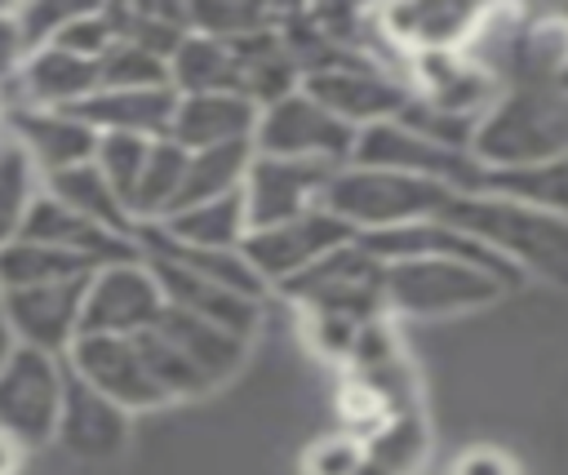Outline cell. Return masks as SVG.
I'll return each instance as SVG.
<instances>
[{"mask_svg": "<svg viewBox=\"0 0 568 475\" xmlns=\"http://www.w3.org/2000/svg\"><path fill=\"white\" fill-rule=\"evenodd\" d=\"M435 222L457 226L462 235L493 249L501 262H510L519 275H541L555 284H568V218L515 204L506 195L470 191L448 195L435 213Z\"/></svg>", "mask_w": 568, "mask_h": 475, "instance_id": "6da1fadb", "label": "cell"}, {"mask_svg": "<svg viewBox=\"0 0 568 475\" xmlns=\"http://www.w3.org/2000/svg\"><path fill=\"white\" fill-rule=\"evenodd\" d=\"M470 155L488 173L506 169H532L546 160L568 155V120L555 102H546L537 89H501L497 102L479 115Z\"/></svg>", "mask_w": 568, "mask_h": 475, "instance_id": "7a4b0ae2", "label": "cell"}, {"mask_svg": "<svg viewBox=\"0 0 568 475\" xmlns=\"http://www.w3.org/2000/svg\"><path fill=\"white\" fill-rule=\"evenodd\" d=\"M448 186L404 178L390 169H364V164H342L324 191V209L346 222L355 235H377L413 222H430L439 204L448 200Z\"/></svg>", "mask_w": 568, "mask_h": 475, "instance_id": "3957f363", "label": "cell"}, {"mask_svg": "<svg viewBox=\"0 0 568 475\" xmlns=\"http://www.w3.org/2000/svg\"><path fill=\"white\" fill-rule=\"evenodd\" d=\"M382 293H386V311L439 320L497 302L506 284L457 257H404V262H386Z\"/></svg>", "mask_w": 568, "mask_h": 475, "instance_id": "277c9868", "label": "cell"}, {"mask_svg": "<svg viewBox=\"0 0 568 475\" xmlns=\"http://www.w3.org/2000/svg\"><path fill=\"white\" fill-rule=\"evenodd\" d=\"M382 280H386V262H377L359 240H351V244L324 253L315 266H306L288 284H280V293L288 302H297L302 311L368 324V320H382V311H386Z\"/></svg>", "mask_w": 568, "mask_h": 475, "instance_id": "5b68a950", "label": "cell"}, {"mask_svg": "<svg viewBox=\"0 0 568 475\" xmlns=\"http://www.w3.org/2000/svg\"><path fill=\"white\" fill-rule=\"evenodd\" d=\"M302 93L315 98L328 115H337L346 129H368L382 120H395L408 107V80L382 62L368 58H333L302 75Z\"/></svg>", "mask_w": 568, "mask_h": 475, "instance_id": "8992f818", "label": "cell"}, {"mask_svg": "<svg viewBox=\"0 0 568 475\" xmlns=\"http://www.w3.org/2000/svg\"><path fill=\"white\" fill-rule=\"evenodd\" d=\"M351 164L390 169V173H404V178H422V182L448 186L457 195L479 191V173H484L470 151L430 142V138H422L417 129H408L399 120H382V124L359 129L355 133V151H351Z\"/></svg>", "mask_w": 568, "mask_h": 475, "instance_id": "52a82bcc", "label": "cell"}, {"mask_svg": "<svg viewBox=\"0 0 568 475\" xmlns=\"http://www.w3.org/2000/svg\"><path fill=\"white\" fill-rule=\"evenodd\" d=\"M62 382H67L62 360L18 346L0 368V435H9L22 453L53 444Z\"/></svg>", "mask_w": 568, "mask_h": 475, "instance_id": "ba28073f", "label": "cell"}, {"mask_svg": "<svg viewBox=\"0 0 568 475\" xmlns=\"http://www.w3.org/2000/svg\"><path fill=\"white\" fill-rule=\"evenodd\" d=\"M253 151L257 155H280V160H311V164H351L355 151V129H346L337 115H328L315 98L302 89L262 107L257 129H253Z\"/></svg>", "mask_w": 568, "mask_h": 475, "instance_id": "9c48e42d", "label": "cell"}, {"mask_svg": "<svg viewBox=\"0 0 568 475\" xmlns=\"http://www.w3.org/2000/svg\"><path fill=\"white\" fill-rule=\"evenodd\" d=\"M164 311L160 284L142 257L98 266L80 306V337H138Z\"/></svg>", "mask_w": 568, "mask_h": 475, "instance_id": "30bf717a", "label": "cell"}, {"mask_svg": "<svg viewBox=\"0 0 568 475\" xmlns=\"http://www.w3.org/2000/svg\"><path fill=\"white\" fill-rule=\"evenodd\" d=\"M351 240H355V231L346 222H337L320 204V209H306V213H297L288 222L248 231L244 244H240V253H244V262L253 266V275L262 284H275L280 289L293 275H302L306 266H315L324 253H333V249H342Z\"/></svg>", "mask_w": 568, "mask_h": 475, "instance_id": "8fae6325", "label": "cell"}, {"mask_svg": "<svg viewBox=\"0 0 568 475\" xmlns=\"http://www.w3.org/2000/svg\"><path fill=\"white\" fill-rule=\"evenodd\" d=\"M129 417L115 400H106L102 391H93L89 382H80L67 368L62 382V404H58V426H53V444L84 466H106L129 448Z\"/></svg>", "mask_w": 568, "mask_h": 475, "instance_id": "7c38bea8", "label": "cell"}, {"mask_svg": "<svg viewBox=\"0 0 568 475\" xmlns=\"http://www.w3.org/2000/svg\"><path fill=\"white\" fill-rule=\"evenodd\" d=\"M333 164H311V160H280V155H257L244 173V213H248V231L257 226H275L288 222L306 209L324 204V191L333 182Z\"/></svg>", "mask_w": 568, "mask_h": 475, "instance_id": "4fadbf2b", "label": "cell"}, {"mask_svg": "<svg viewBox=\"0 0 568 475\" xmlns=\"http://www.w3.org/2000/svg\"><path fill=\"white\" fill-rule=\"evenodd\" d=\"M89 275L80 280H58V284H36V289H0L4 293V315L18 337V346L44 351L53 360H67V351L80 337V306H84Z\"/></svg>", "mask_w": 568, "mask_h": 475, "instance_id": "5bb4252c", "label": "cell"}, {"mask_svg": "<svg viewBox=\"0 0 568 475\" xmlns=\"http://www.w3.org/2000/svg\"><path fill=\"white\" fill-rule=\"evenodd\" d=\"M80 382H89L93 391H102L106 400H115L124 413H142V408H160L164 395L146 373V360L138 351L133 337H75V346L62 360Z\"/></svg>", "mask_w": 568, "mask_h": 475, "instance_id": "9a60e30c", "label": "cell"}, {"mask_svg": "<svg viewBox=\"0 0 568 475\" xmlns=\"http://www.w3.org/2000/svg\"><path fill=\"white\" fill-rule=\"evenodd\" d=\"M89 93H98V62L75 58L58 44H44L36 53H27V62L18 67L13 80L0 84V107L9 111H71L80 107Z\"/></svg>", "mask_w": 568, "mask_h": 475, "instance_id": "2e32d148", "label": "cell"}, {"mask_svg": "<svg viewBox=\"0 0 568 475\" xmlns=\"http://www.w3.org/2000/svg\"><path fill=\"white\" fill-rule=\"evenodd\" d=\"M475 4H453V0H417V4H390L377 9V27L386 44L408 62L417 53H457L470 44L479 27Z\"/></svg>", "mask_w": 568, "mask_h": 475, "instance_id": "e0dca14e", "label": "cell"}, {"mask_svg": "<svg viewBox=\"0 0 568 475\" xmlns=\"http://www.w3.org/2000/svg\"><path fill=\"white\" fill-rule=\"evenodd\" d=\"M404 80H408V93L417 102L439 107V111H453V115H475V120L506 89L497 75H488L462 49L457 53H417V58H408V75Z\"/></svg>", "mask_w": 568, "mask_h": 475, "instance_id": "ac0fdd59", "label": "cell"}, {"mask_svg": "<svg viewBox=\"0 0 568 475\" xmlns=\"http://www.w3.org/2000/svg\"><path fill=\"white\" fill-rule=\"evenodd\" d=\"M4 138L36 164L40 178L75 169V164H89L93 146H98V133L80 115H71V111H40V107L9 111Z\"/></svg>", "mask_w": 568, "mask_h": 475, "instance_id": "d6986e66", "label": "cell"}, {"mask_svg": "<svg viewBox=\"0 0 568 475\" xmlns=\"http://www.w3.org/2000/svg\"><path fill=\"white\" fill-rule=\"evenodd\" d=\"M18 240H31V244H49V249H62L80 262H89L93 271L98 266H111V262H129L138 257V244L129 235H115V231H102L98 222L62 209L58 200H49L44 191H36L31 209H27V222H22V235Z\"/></svg>", "mask_w": 568, "mask_h": 475, "instance_id": "ffe728a7", "label": "cell"}, {"mask_svg": "<svg viewBox=\"0 0 568 475\" xmlns=\"http://www.w3.org/2000/svg\"><path fill=\"white\" fill-rule=\"evenodd\" d=\"M142 262L151 266L164 306L200 315V320H209V324H217V329H226V333H235L244 342L253 337V329H257V302L253 297H240V293H231L222 284H209V280H200V275H191V271H182V266H173L164 257H142Z\"/></svg>", "mask_w": 568, "mask_h": 475, "instance_id": "44dd1931", "label": "cell"}, {"mask_svg": "<svg viewBox=\"0 0 568 475\" xmlns=\"http://www.w3.org/2000/svg\"><path fill=\"white\" fill-rule=\"evenodd\" d=\"M173 107H178L173 89H98L80 107H71V115H80L93 133H129L160 142L169 138Z\"/></svg>", "mask_w": 568, "mask_h": 475, "instance_id": "7402d4cb", "label": "cell"}, {"mask_svg": "<svg viewBox=\"0 0 568 475\" xmlns=\"http://www.w3.org/2000/svg\"><path fill=\"white\" fill-rule=\"evenodd\" d=\"M257 129V107L240 93H195L178 98L169 142L182 151H209V146H231V142H253Z\"/></svg>", "mask_w": 568, "mask_h": 475, "instance_id": "603a6c76", "label": "cell"}, {"mask_svg": "<svg viewBox=\"0 0 568 475\" xmlns=\"http://www.w3.org/2000/svg\"><path fill=\"white\" fill-rule=\"evenodd\" d=\"M151 329L200 373V382H204L209 391L222 386V382L244 364V351H248L244 337H235V333H226V329H217V324H209V320H200V315L173 311V306H164Z\"/></svg>", "mask_w": 568, "mask_h": 475, "instance_id": "cb8c5ba5", "label": "cell"}, {"mask_svg": "<svg viewBox=\"0 0 568 475\" xmlns=\"http://www.w3.org/2000/svg\"><path fill=\"white\" fill-rule=\"evenodd\" d=\"M226 44H231V53H235L240 98H248L257 111L302 89V71H297L293 53L284 49V40L275 36V22L262 27V31H253V36L226 40Z\"/></svg>", "mask_w": 568, "mask_h": 475, "instance_id": "d4e9b609", "label": "cell"}, {"mask_svg": "<svg viewBox=\"0 0 568 475\" xmlns=\"http://www.w3.org/2000/svg\"><path fill=\"white\" fill-rule=\"evenodd\" d=\"M40 191L49 200H58L62 209L98 222L102 231H115V235H129L133 240V218L124 209V200L115 195V186L98 173V164H75V169H62V173H49L40 178Z\"/></svg>", "mask_w": 568, "mask_h": 475, "instance_id": "484cf974", "label": "cell"}, {"mask_svg": "<svg viewBox=\"0 0 568 475\" xmlns=\"http://www.w3.org/2000/svg\"><path fill=\"white\" fill-rule=\"evenodd\" d=\"M160 226L169 240L178 244H191V249H222V253H235L248 235V213H244V195L231 191V195H217V200H204V204H191L182 213H169L164 222H151Z\"/></svg>", "mask_w": 568, "mask_h": 475, "instance_id": "4316f807", "label": "cell"}, {"mask_svg": "<svg viewBox=\"0 0 568 475\" xmlns=\"http://www.w3.org/2000/svg\"><path fill=\"white\" fill-rule=\"evenodd\" d=\"M169 89L178 98H195V93H240V75H235V53L226 40L213 36H195L186 31V40L173 49L169 58Z\"/></svg>", "mask_w": 568, "mask_h": 475, "instance_id": "83f0119b", "label": "cell"}, {"mask_svg": "<svg viewBox=\"0 0 568 475\" xmlns=\"http://www.w3.org/2000/svg\"><path fill=\"white\" fill-rule=\"evenodd\" d=\"M253 164V142H231V146H209V151H186V173H182V191L173 213L231 195L244 186V173Z\"/></svg>", "mask_w": 568, "mask_h": 475, "instance_id": "f1b7e54d", "label": "cell"}, {"mask_svg": "<svg viewBox=\"0 0 568 475\" xmlns=\"http://www.w3.org/2000/svg\"><path fill=\"white\" fill-rule=\"evenodd\" d=\"M182 173H186V151L169 138L151 142L146 151V164L138 173V186L129 195V218L133 226H151V222H164L178 204V191H182Z\"/></svg>", "mask_w": 568, "mask_h": 475, "instance_id": "f546056e", "label": "cell"}, {"mask_svg": "<svg viewBox=\"0 0 568 475\" xmlns=\"http://www.w3.org/2000/svg\"><path fill=\"white\" fill-rule=\"evenodd\" d=\"M426 422L417 408L408 413H395L382 431H373L364 439V462L355 475H417L422 462H426Z\"/></svg>", "mask_w": 568, "mask_h": 475, "instance_id": "4dcf8cb0", "label": "cell"}, {"mask_svg": "<svg viewBox=\"0 0 568 475\" xmlns=\"http://www.w3.org/2000/svg\"><path fill=\"white\" fill-rule=\"evenodd\" d=\"M479 191L488 195H506L515 204L568 218V155L532 164V169H506V173H479Z\"/></svg>", "mask_w": 568, "mask_h": 475, "instance_id": "1f68e13d", "label": "cell"}, {"mask_svg": "<svg viewBox=\"0 0 568 475\" xmlns=\"http://www.w3.org/2000/svg\"><path fill=\"white\" fill-rule=\"evenodd\" d=\"M93 275L89 262L49 249V244H31V240H13L9 249H0V289H36V284H58V280H80Z\"/></svg>", "mask_w": 568, "mask_h": 475, "instance_id": "d6a6232c", "label": "cell"}, {"mask_svg": "<svg viewBox=\"0 0 568 475\" xmlns=\"http://www.w3.org/2000/svg\"><path fill=\"white\" fill-rule=\"evenodd\" d=\"M36 191H40L36 164L0 133V249H9L22 235V222H27Z\"/></svg>", "mask_w": 568, "mask_h": 475, "instance_id": "836d02e7", "label": "cell"}, {"mask_svg": "<svg viewBox=\"0 0 568 475\" xmlns=\"http://www.w3.org/2000/svg\"><path fill=\"white\" fill-rule=\"evenodd\" d=\"M98 89H169V62L133 40H115L98 62Z\"/></svg>", "mask_w": 568, "mask_h": 475, "instance_id": "e575fe53", "label": "cell"}, {"mask_svg": "<svg viewBox=\"0 0 568 475\" xmlns=\"http://www.w3.org/2000/svg\"><path fill=\"white\" fill-rule=\"evenodd\" d=\"M146 151H151V142H146V138H129V133H98L93 164H98V173L115 186V195L124 200V209H129V195H133L138 173H142V164H146Z\"/></svg>", "mask_w": 568, "mask_h": 475, "instance_id": "d590c367", "label": "cell"}, {"mask_svg": "<svg viewBox=\"0 0 568 475\" xmlns=\"http://www.w3.org/2000/svg\"><path fill=\"white\" fill-rule=\"evenodd\" d=\"M115 40H120V31H115L111 9H89V4H84L49 44H58V49H67V53H75V58L102 62V53H106Z\"/></svg>", "mask_w": 568, "mask_h": 475, "instance_id": "8d00e7d4", "label": "cell"}, {"mask_svg": "<svg viewBox=\"0 0 568 475\" xmlns=\"http://www.w3.org/2000/svg\"><path fill=\"white\" fill-rule=\"evenodd\" d=\"M359 462H364V439L351 431H333V435H320L315 444H306L302 475H355Z\"/></svg>", "mask_w": 568, "mask_h": 475, "instance_id": "74e56055", "label": "cell"}, {"mask_svg": "<svg viewBox=\"0 0 568 475\" xmlns=\"http://www.w3.org/2000/svg\"><path fill=\"white\" fill-rule=\"evenodd\" d=\"M80 9H84V4H49V0H36V4H13V18H18V27H22L27 49L36 53V49H44Z\"/></svg>", "mask_w": 568, "mask_h": 475, "instance_id": "f35d334b", "label": "cell"}, {"mask_svg": "<svg viewBox=\"0 0 568 475\" xmlns=\"http://www.w3.org/2000/svg\"><path fill=\"white\" fill-rule=\"evenodd\" d=\"M448 475H519V462L497 444H470L453 457Z\"/></svg>", "mask_w": 568, "mask_h": 475, "instance_id": "ab89813d", "label": "cell"}, {"mask_svg": "<svg viewBox=\"0 0 568 475\" xmlns=\"http://www.w3.org/2000/svg\"><path fill=\"white\" fill-rule=\"evenodd\" d=\"M27 40H22V27L13 18V4H0V84L18 75V67L27 62Z\"/></svg>", "mask_w": 568, "mask_h": 475, "instance_id": "60d3db41", "label": "cell"}, {"mask_svg": "<svg viewBox=\"0 0 568 475\" xmlns=\"http://www.w3.org/2000/svg\"><path fill=\"white\" fill-rule=\"evenodd\" d=\"M18 471H22V448L9 435H0V475H18Z\"/></svg>", "mask_w": 568, "mask_h": 475, "instance_id": "b9f144b4", "label": "cell"}, {"mask_svg": "<svg viewBox=\"0 0 568 475\" xmlns=\"http://www.w3.org/2000/svg\"><path fill=\"white\" fill-rule=\"evenodd\" d=\"M18 351V337H13V329H9V315H4V293H0V368H4V360Z\"/></svg>", "mask_w": 568, "mask_h": 475, "instance_id": "7bdbcfd3", "label": "cell"}, {"mask_svg": "<svg viewBox=\"0 0 568 475\" xmlns=\"http://www.w3.org/2000/svg\"><path fill=\"white\" fill-rule=\"evenodd\" d=\"M555 89H559V93H564V98H568V67H564V71H559V80H555Z\"/></svg>", "mask_w": 568, "mask_h": 475, "instance_id": "ee69618b", "label": "cell"}]
</instances>
